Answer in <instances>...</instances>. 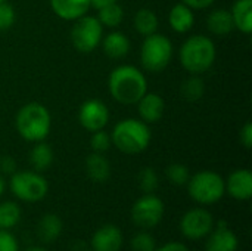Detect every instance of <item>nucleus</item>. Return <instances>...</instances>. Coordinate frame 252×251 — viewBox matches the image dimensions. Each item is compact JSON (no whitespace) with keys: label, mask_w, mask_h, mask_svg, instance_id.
<instances>
[{"label":"nucleus","mask_w":252,"mask_h":251,"mask_svg":"<svg viewBox=\"0 0 252 251\" xmlns=\"http://www.w3.org/2000/svg\"><path fill=\"white\" fill-rule=\"evenodd\" d=\"M62 228H63L62 219L58 215L47 213L40 219L37 232H38V237L44 243H52V241L59 238V235L62 232Z\"/></svg>","instance_id":"4be33fe9"},{"label":"nucleus","mask_w":252,"mask_h":251,"mask_svg":"<svg viewBox=\"0 0 252 251\" xmlns=\"http://www.w3.org/2000/svg\"><path fill=\"white\" fill-rule=\"evenodd\" d=\"M123 241V232L118 226L105 225L93 234L92 249L93 251H120Z\"/></svg>","instance_id":"ddd939ff"},{"label":"nucleus","mask_w":252,"mask_h":251,"mask_svg":"<svg viewBox=\"0 0 252 251\" xmlns=\"http://www.w3.org/2000/svg\"><path fill=\"white\" fill-rule=\"evenodd\" d=\"M168 22L170 27L176 31V33H188L192 30L193 24H195V15H193V9H190L189 6H186L185 3H177L171 7L170 15H168Z\"/></svg>","instance_id":"a211bd4d"},{"label":"nucleus","mask_w":252,"mask_h":251,"mask_svg":"<svg viewBox=\"0 0 252 251\" xmlns=\"http://www.w3.org/2000/svg\"><path fill=\"white\" fill-rule=\"evenodd\" d=\"M0 251H19L16 238L7 229L0 231Z\"/></svg>","instance_id":"473e14b6"},{"label":"nucleus","mask_w":252,"mask_h":251,"mask_svg":"<svg viewBox=\"0 0 252 251\" xmlns=\"http://www.w3.org/2000/svg\"><path fill=\"white\" fill-rule=\"evenodd\" d=\"M111 141L118 151L127 155H137L146 151L151 143V130L142 120L126 118L115 124Z\"/></svg>","instance_id":"20e7f679"},{"label":"nucleus","mask_w":252,"mask_h":251,"mask_svg":"<svg viewBox=\"0 0 252 251\" xmlns=\"http://www.w3.org/2000/svg\"><path fill=\"white\" fill-rule=\"evenodd\" d=\"M25 251H47L46 249H43V247H31V249H28V250Z\"/></svg>","instance_id":"ea45409f"},{"label":"nucleus","mask_w":252,"mask_h":251,"mask_svg":"<svg viewBox=\"0 0 252 251\" xmlns=\"http://www.w3.org/2000/svg\"><path fill=\"white\" fill-rule=\"evenodd\" d=\"M9 186L12 194L25 203L41 201L49 191L47 180L38 172H15L10 175Z\"/></svg>","instance_id":"0eeeda50"},{"label":"nucleus","mask_w":252,"mask_h":251,"mask_svg":"<svg viewBox=\"0 0 252 251\" xmlns=\"http://www.w3.org/2000/svg\"><path fill=\"white\" fill-rule=\"evenodd\" d=\"M238 247L239 241L236 234L229 226H224L210 232L205 251H238Z\"/></svg>","instance_id":"dca6fc26"},{"label":"nucleus","mask_w":252,"mask_h":251,"mask_svg":"<svg viewBox=\"0 0 252 251\" xmlns=\"http://www.w3.org/2000/svg\"><path fill=\"white\" fill-rule=\"evenodd\" d=\"M214 229V219L205 209H192L180 220V231L189 240H202Z\"/></svg>","instance_id":"9d476101"},{"label":"nucleus","mask_w":252,"mask_h":251,"mask_svg":"<svg viewBox=\"0 0 252 251\" xmlns=\"http://www.w3.org/2000/svg\"><path fill=\"white\" fill-rule=\"evenodd\" d=\"M102 47L108 58L111 59H123L130 52V40L121 31H111L105 37H102Z\"/></svg>","instance_id":"f3484780"},{"label":"nucleus","mask_w":252,"mask_h":251,"mask_svg":"<svg viewBox=\"0 0 252 251\" xmlns=\"http://www.w3.org/2000/svg\"><path fill=\"white\" fill-rule=\"evenodd\" d=\"M216 56L217 50L214 41L202 34L186 38L179 52L182 67L192 75H201L207 72L214 65Z\"/></svg>","instance_id":"f03ea898"},{"label":"nucleus","mask_w":252,"mask_h":251,"mask_svg":"<svg viewBox=\"0 0 252 251\" xmlns=\"http://www.w3.org/2000/svg\"><path fill=\"white\" fill-rule=\"evenodd\" d=\"M97 19L102 24V27L117 28V27H120V24L124 19V10L118 3H112V4H108V6L99 9Z\"/></svg>","instance_id":"a878e982"},{"label":"nucleus","mask_w":252,"mask_h":251,"mask_svg":"<svg viewBox=\"0 0 252 251\" xmlns=\"http://www.w3.org/2000/svg\"><path fill=\"white\" fill-rule=\"evenodd\" d=\"M164 203L155 194H145L131 207V219L140 228H155L164 217Z\"/></svg>","instance_id":"1a4fd4ad"},{"label":"nucleus","mask_w":252,"mask_h":251,"mask_svg":"<svg viewBox=\"0 0 252 251\" xmlns=\"http://www.w3.org/2000/svg\"><path fill=\"white\" fill-rule=\"evenodd\" d=\"M71 43L81 53L93 52L103 37V27L96 16L84 15L74 21L71 28Z\"/></svg>","instance_id":"6e6552de"},{"label":"nucleus","mask_w":252,"mask_h":251,"mask_svg":"<svg viewBox=\"0 0 252 251\" xmlns=\"http://www.w3.org/2000/svg\"><path fill=\"white\" fill-rule=\"evenodd\" d=\"M226 191L238 201H248L252 197V173L248 169H239L229 175L224 182Z\"/></svg>","instance_id":"f8f14e48"},{"label":"nucleus","mask_w":252,"mask_h":251,"mask_svg":"<svg viewBox=\"0 0 252 251\" xmlns=\"http://www.w3.org/2000/svg\"><path fill=\"white\" fill-rule=\"evenodd\" d=\"M188 185L189 195L199 204L210 206L220 201L226 192L224 179L211 170H202L190 176Z\"/></svg>","instance_id":"423d86ee"},{"label":"nucleus","mask_w":252,"mask_h":251,"mask_svg":"<svg viewBox=\"0 0 252 251\" xmlns=\"http://www.w3.org/2000/svg\"><path fill=\"white\" fill-rule=\"evenodd\" d=\"M239 141H241V143H242V146H244V148H247V149H251L252 148V123L251 121L245 123V126L241 129Z\"/></svg>","instance_id":"72a5a7b5"},{"label":"nucleus","mask_w":252,"mask_h":251,"mask_svg":"<svg viewBox=\"0 0 252 251\" xmlns=\"http://www.w3.org/2000/svg\"><path fill=\"white\" fill-rule=\"evenodd\" d=\"M15 126L18 133L27 142L44 141L52 127V117L49 109L38 102H30L19 108L15 117Z\"/></svg>","instance_id":"7ed1b4c3"},{"label":"nucleus","mask_w":252,"mask_h":251,"mask_svg":"<svg viewBox=\"0 0 252 251\" xmlns=\"http://www.w3.org/2000/svg\"><path fill=\"white\" fill-rule=\"evenodd\" d=\"M0 1H4V0H0Z\"/></svg>","instance_id":"a19ab883"},{"label":"nucleus","mask_w":252,"mask_h":251,"mask_svg":"<svg viewBox=\"0 0 252 251\" xmlns=\"http://www.w3.org/2000/svg\"><path fill=\"white\" fill-rule=\"evenodd\" d=\"M216 0H183L182 3H185L186 6H189L190 9H196V10H201V9H207L210 7Z\"/></svg>","instance_id":"c9c22d12"},{"label":"nucleus","mask_w":252,"mask_h":251,"mask_svg":"<svg viewBox=\"0 0 252 251\" xmlns=\"http://www.w3.org/2000/svg\"><path fill=\"white\" fill-rule=\"evenodd\" d=\"M207 27L211 34L219 36V37H224L230 34L235 30L230 10H226V9L213 10L207 18Z\"/></svg>","instance_id":"aec40b11"},{"label":"nucleus","mask_w":252,"mask_h":251,"mask_svg":"<svg viewBox=\"0 0 252 251\" xmlns=\"http://www.w3.org/2000/svg\"><path fill=\"white\" fill-rule=\"evenodd\" d=\"M30 163L34 167L35 172H44L47 170L52 163H53V151L52 148L41 142H35V145L32 146L31 152H30Z\"/></svg>","instance_id":"b1692460"},{"label":"nucleus","mask_w":252,"mask_h":251,"mask_svg":"<svg viewBox=\"0 0 252 251\" xmlns=\"http://www.w3.org/2000/svg\"><path fill=\"white\" fill-rule=\"evenodd\" d=\"M78 121L87 132L102 130L109 121V109L102 101L89 99L80 107Z\"/></svg>","instance_id":"9b49d317"},{"label":"nucleus","mask_w":252,"mask_h":251,"mask_svg":"<svg viewBox=\"0 0 252 251\" xmlns=\"http://www.w3.org/2000/svg\"><path fill=\"white\" fill-rule=\"evenodd\" d=\"M52 10L65 21H75L87 15L90 9V0H50Z\"/></svg>","instance_id":"2eb2a0df"},{"label":"nucleus","mask_w":252,"mask_h":251,"mask_svg":"<svg viewBox=\"0 0 252 251\" xmlns=\"http://www.w3.org/2000/svg\"><path fill=\"white\" fill-rule=\"evenodd\" d=\"M16 172V161L10 155L0 157V173L3 175H13Z\"/></svg>","instance_id":"f704fd0d"},{"label":"nucleus","mask_w":252,"mask_h":251,"mask_svg":"<svg viewBox=\"0 0 252 251\" xmlns=\"http://www.w3.org/2000/svg\"><path fill=\"white\" fill-rule=\"evenodd\" d=\"M139 186L145 194H154L159 186V179L152 167H145L139 173Z\"/></svg>","instance_id":"c85d7f7f"},{"label":"nucleus","mask_w":252,"mask_h":251,"mask_svg":"<svg viewBox=\"0 0 252 251\" xmlns=\"http://www.w3.org/2000/svg\"><path fill=\"white\" fill-rule=\"evenodd\" d=\"M133 22H134L136 31L140 36H143V37H148V36L157 33L158 31V25H159L157 13L154 10H151V9H146V7L139 9L136 12Z\"/></svg>","instance_id":"5701e85b"},{"label":"nucleus","mask_w":252,"mask_h":251,"mask_svg":"<svg viewBox=\"0 0 252 251\" xmlns=\"http://www.w3.org/2000/svg\"><path fill=\"white\" fill-rule=\"evenodd\" d=\"M86 173L93 182L103 183L111 176V164L103 154L93 152L86 158Z\"/></svg>","instance_id":"6ab92c4d"},{"label":"nucleus","mask_w":252,"mask_h":251,"mask_svg":"<svg viewBox=\"0 0 252 251\" xmlns=\"http://www.w3.org/2000/svg\"><path fill=\"white\" fill-rule=\"evenodd\" d=\"M165 176L167 179L176 185V186H182V185H186L190 179V172L189 169L185 166V164H180V163H174V164H170L167 169H165Z\"/></svg>","instance_id":"cd10ccee"},{"label":"nucleus","mask_w":252,"mask_h":251,"mask_svg":"<svg viewBox=\"0 0 252 251\" xmlns=\"http://www.w3.org/2000/svg\"><path fill=\"white\" fill-rule=\"evenodd\" d=\"M131 250L133 251H155L157 241L148 232H139L131 238Z\"/></svg>","instance_id":"c756f323"},{"label":"nucleus","mask_w":252,"mask_h":251,"mask_svg":"<svg viewBox=\"0 0 252 251\" xmlns=\"http://www.w3.org/2000/svg\"><path fill=\"white\" fill-rule=\"evenodd\" d=\"M15 18H16L15 9L9 3L0 1V31L9 30L13 25Z\"/></svg>","instance_id":"2f4dec72"},{"label":"nucleus","mask_w":252,"mask_h":251,"mask_svg":"<svg viewBox=\"0 0 252 251\" xmlns=\"http://www.w3.org/2000/svg\"><path fill=\"white\" fill-rule=\"evenodd\" d=\"M108 89L117 102L133 105L148 92V81L139 68L133 65H120L109 74Z\"/></svg>","instance_id":"f257e3e1"},{"label":"nucleus","mask_w":252,"mask_h":251,"mask_svg":"<svg viewBox=\"0 0 252 251\" xmlns=\"http://www.w3.org/2000/svg\"><path fill=\"white\" fill-rule=\"evenodd\" d=\"M4 189H6V182H4V178H3V176L0 175V197L3 195Z\"/></svg>","instance_id":"58836bf2"},{"label":"nucleus","mask_w":252,"mask_h":251,"mask_svg":"<svg viewBox=\"0 0 252 251\" xmlns=\"http://www.w3.org/2000/svg\"><path fill=\"white\" fill-rule=\"evenodd\" d=\"M173 58V43L164 34L154 33L145 37L140 47V64L148 72L164 71Z\"/></svg>","instance_id":"39448f33"},{"label":"nucleus","mask_w":252,"mask_h":251,"mask_svg":"<svg viewBox=\"0 0 252 251\" xmlns=\"http://www.w3.org/2000/svg\"><path fill=\"white\" fill-rule=\"evenodd\" d=\"M111 145H112V141H111V135L108 132H105L103 129L93 132V136L90 139V146H92L93 152L103 154L111 148Z\"/></svg>","instance_id":"7c9ffc66"},{"label":"nucleus","mask_w":252,"mask_h":251,"mask_svg":"<svg viewBox=\"0 0 252 251\" xmlns=\"http://www.w3.org/2000/svg\"><path fill=\"white\" fill-rule=\"evenodd\" d=\"M233 25L244 34L252 33V0H236L230 10Z\"/></svg>","instance_id":"412c9836"},{"label":"nucleus","mask_w":252,"mask_h":251,"mask_svg":"<svg viewBox=\"0 0 252 251\" xmlns=\"http://www.w3.org/2000/svg\"><path fill=\"white\" fill-rule=\"evenodd\" d=\"M180 93H182L183 99H186L189 102H196L205 93V83H204V80L199 75H192L190 74V77L186 78L182 83Z\"/></svg>","instance_id":"393cba45"},{"label":"nucleus","mask_w":252,"mask_h":251,"mask_svg":"<svg viewBox=\"0 0 252 251\" xmlns=\"http://www.w3.org/2000/svg\"><path fill=\"white\" fill-rule=\"evenodd\" d=\"M112 3H117V0H90V7H94V9H102L108 4H112Z\"/></svg>","instance_id":"4c0bfd02"},{"label":"nucleus","mask_w":252,"mask_h":251,"mask_svg":"<svg viewBox=\"0 0 252 251\" xmlns=\"http://www.w3.org/2000/svg\"><path fill=\"white\" fill-rule=\"evenodd\" d=\"M21 219V209L13 201L0 203V228L10 229L19 223Z\"/></svg>","instance_id":"bb28decb"},{"label":"nucleus","mask_w":252,"mask_h":251,"mask_svg":"<svg viewBox=\"0 0 252 251\" xmlns=\"http://www.w3.org/2000/svg\"><path fill=\"white\" fill-rule=\"evenodd\" d=\"M155 251H190L185 244L182 243H177V241H173V243H168V244H164L162 247L157 249Z\"/></svg>","instance_id":"e433bc0d"},{"label":"nucleus","mask_w":252,"mask_h":251,"mask_svg":"<svg viewBox=\"0 0 252 251\" xmlns=\"http://www.w3.org/2000/svg\"><path fill=\"white\" fill-rule=\"evenodd\" d=\"M164 109H165L164 99L159 95H157V93H148L146 92L137 101L139 117L146 124L158 123L162 118V115H164Z\"/></svg>","instance_id":"4468645a"}]
</instances>
